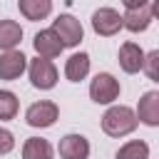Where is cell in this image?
I'll return each mask as SVG.
<instances>
[{"mask_svg": "<svg viewBox=\"0 0 159 159\" xmlns=\"http://www.w3.org/2000/svg\"><path fill=\"white\" fill-rule=\"evenodd\" d=\"M157 12V2L147 0H124V15H122V27L129 32H144Z\"/></svg>", "mask_w": 159, "mask_h": 159, "instance_id": "obj_1", "label": "cell"}, {"mask_svg": "<svg viewBox=\"0 0 159 159\" xmlns=\"http://www.w3.org/2000/svg\"><path fill=\"white\" fill-rule=\"evenodd\" d=\"M137 117H134V112L129 109V107H124V104H114V107H109L107 112H104V117H102V129H104V134H109V137H127V134H132L134 129H137Z\"/></svg>", "mask_w": 159, "mask_h": 159, "instance_id": "obj_2", "label": "cell"}, {"mask_svg": "<svg viewBox=\"0 0 159 159\" xmlns=\"http://www.w3.org/2000/svg\"><path fill=\"white\" fill-rule=\"evenodd\" d=\"M50 30L57 35V40H60L62 47H77L82 42V35H84L80 20L72 17V15H60L57 20H52V27Z\"/></svg>", "mask_w": 159, "mask_h": 159, "instance_id": "obj_3", "label": "cell"}, {"mask_svg": "<svg viewBox=\"0 0 159 159\" xmlns=\"http://www.w3.org/2000/svg\"><path fill=\"white\" fill-rule=\"evenodd\" d=\"M60 117V107L50 99H40V102H32L25 112V122L35 129H45V127H52Z\"/></svg>", "mask_w": 159, "mask_h": 159, "instance_id": "obj_4", "label": "cell"}, {"mask_svg": "<svg viewBox=\"0 0 159 159\" xmlns=\"http://www.w3.org/2000/svg\"><path fill=\"white\" fill-rule=\"evenodd\" d=\"M89 97L97 104H112L119 97V82L114 80V75L109 72L94 75V80L89 82Z\"/></svg>", "mask_w": 159, "mask_h": 159, "instance_id": "obj_5", "label": "cell"}, {"mask_svg": "<svg viewBox=\"0 0 159 159\" xmlns=\"http://www.w3.org/2000/svg\"><path fill=\"white\" fill-rule=\"evenodd\" d=\"M27 72H30V82L35 89H52L57 84V67L50 60H42V57L30 60Z\"/></svg>", "mask_w": 159, "mask_h": 159, "instance_id": "obj_6", "label": "cell"}, {"mask_svg": "<svg viewBox=\"0 0 159 159\" xmlns=\"http://www.w3.org/2000/svg\"><path fill=\"white\" fill-rule=\"evenodd\" d=\"M92 30L102 37H112L122 30V15L114 7H99L92 12Z\"/></svg>", "mask_w": 159, "mask_h": 159, "instance_id": "obj_7", "label": "cell"}, {"mask_svg": "<svg viewBox=\"0 0 159 159\" xmlns=\"http://www.w3.org/2000/svg\"><path fill=\"white\" fill-rule=\"evenodd\" d=\"M137 122L147 124V127H157L159 124V92H144L139 104H137V112H134Z\"/></svg>", "mask_w": 159, "mask_h": 159, "instance_id": "obj_8", "label": "cell"}, {"mask_svg": "<svg viewBox=\"0 0 159 159\" xmlns=\"http://www.w3.org/2000/svg\"><path fill=\"white\" fill-rule=\"evenodd\" d=\"M27 70V57L20 52V50H10V52H2L0 55V80H17L22 72Z\"/></svg>", "mask_w": 159, "mask_h": 159, "instance_id": "obj_9", "label": "cell"}, {"mask_svg": "<svg viewBox=\"0 0 159 159\" xmlns=\"http://www.w3.org/2000/svg\"><path fill=\"white\" fill-rule=\"evenodd\" d=\"M60 159H87L89 157V142L82 134H65L60 139Z\"/></svg>", "mask_w": 159, "mask_h": 159, "instance_id": "obj_10", "label": "cell"}, {"mask_svg": "<svg viewBox=\"0 0 159 159\" xmlns=\"http://www.w3.org/2000/svg\"><path fill=\"white\" fill-rule=\"evenodd\" d=\"M32 45H35V52H37V57H42V60H52V57H57V55L65 50V47L60 45L57 35H55L52 30H40V32L35 35Z\"/></svg>", "mask_w": 159, "mask_h": 159, "instance_id": "obj_11", "label": "cell"}, {"mask_svg": "<svg viewBox=\"0 0 159 159\" xmlns=\"http://www.w3.org/2000/svg\"><path fill=\"white\" fill-rule=\"evenodd\" d=\"M142 65H144V50L137 42H124L119 47V67L127 75H134L142 70Z\"/></svg>", "mask_w": 159, "mask_h": 159, "instance_id": "obj_12", "label": "cell"}, {"mask_svg": "<svg viewBox=\"0 0 159 159\" xmlns=\"http://www.w3.org/2000/svg\"><path fill=\"white\" fill-rule=\"evenodd\" d=\"M22 42V27L15 20H0V50L10 52Z\"/></svg>", "mask_w": 159, "mask_h": 159, "instance_id": "obj_13", "label": "cell"}, {"mask_svg": "<svg viewBox=\"0 0 159 159\" xmlns=\"http://www.w3.org/2000/svg\"><path fill=\"white\" fill-rule=\"evenodd\" d=\"M89 75V55L87 52H75L67 62H65V77L70 82H80Z\"/></svg>", "mask_w": 159, "mask_h": 159, "instance_id": "obj_14", "label": "cell"}, {"mask_svg": "<svg viewBox=\"0 0 159 159\" xmlns=\"http://www.w3.org/2000/svg\"><path fill=\"white\" fill-rule=\"evenodd\" d=\"M52 157H55V149L42 137H30L22 144V159H52Z\"/></svg>", "mask_w": 159, "mask_h": 159, "instance_id": "obj_15", "label": "cell"}, {"mask_svg": "<svg viewBox=\"0 0 159 159\" xmlns=\"http://www.w3.org/2000/svg\"><path fill=\"white\" fill-rule=\"evenodd\" d=\"M17 7L27 20H42V17H47L52 12V2L50 0H20Z\"/></svg>", "mask_w": 159, "mask_h": 159, "instance_id": "obj_16", "label": "cell"}, {"mask_svg": "<svg viewBox=\"0 0 159 159\" xmlns=\"http://www.w3.org/2000/svg\"><path fill=\"white\" fill-rule=\"evenodd\" d=\"M114 159H149V144L142 139H132L124 147H119Z\"/></svg>", "mask_w": 159, "mask_h": 159, "instance_id": "obj_17", "label": "cell"}, {"mask_svg": "<svg viewBox=\"0 0 159 159\" xmlns=\"http://www.w3.org/2000/svg\"><path fill=\"white\" fill-rule=\"evenodd\" d=\"M17 97L10 89H0V119H12L17 114Z\"/></svg>", "mask_w": 159, "mask_h": 159, "instance_id": "obj_18", "label": "cell"}, {"mask_svg": "<svg viewBox=\"0 0 159 159\" xmlns=\"http://www.w3.org/2000/svg\"><path fill=\"white\" fill-rule=\"evenodd\" d=\"M142 70L147 72L149 80H159V50H152L149 55H144V65Z\"/></svg>", "mask_w": 159, "mask_h": 159, "instance_id": "obj_19", "label": "cell"}, {"mask_svg": "<svg viewBox=\"0 0 159 159\" xmlns=\"http://www.w3.org/2000/svg\"><path fill=\"white\" fill-rule=\"evenodd\" d=\"M12 147H15V137H12V132L0 127V154L12 152Z\"/></svg>", "mask_w": 159, "mask_h": 159, "instance_id": "obj_20", "label": "cell"}]
</instances>
